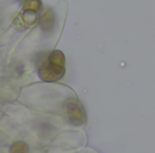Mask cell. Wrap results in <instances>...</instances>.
Here are the masks:
<instances>
[{
	"instance_id": "obj_1",
	"label": "cell",
	"mask_w": 155,
	"mask_h": 153,
	"mask_svg": "<svg viewBox=\"0 0 155 153\" xmlns=\"http://www.w3.org/2000/svg\"><path fill=\"white\" fill-rule=\"evenodd\" d=\"M65 73V56L60 50H54L38 69V77L46 82H54Z\"/></svg>"
},
{
	"instance_id": "obj_3",
	"label": "cell",
	"mask_w": 155,
	"mask_h": 153,
	"mask_svg": "<svg viewBox=\"0 0 155 153\" xmlns=\"http://www.w3.org/2000/svg\"><path fill=\"white\" fill-rule=\"evenodd\" d=\"M9 153H29V146L25 141H15L10 147Z\"/></svg>"
},
{
	"instance_id": "obj_2",
	"label": "cell",
	"mask_w": 155,
	"mask_h": 153,
	"mask_svg": "<svg viewBox=\"0 0 155 153\" xmlns=\"http://www.w3.org/2000/svg\"><path fill=\"white\" fill-rule=\"evenodd\" d=\"M64 112L67 120L75 127L84 125L86 121V113L84 108L77 98H69L65 101Z\"/></svg>"
}]
</instances>
